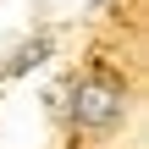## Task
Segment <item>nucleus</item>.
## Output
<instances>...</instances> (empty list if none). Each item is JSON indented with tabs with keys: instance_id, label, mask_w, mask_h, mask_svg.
Here are the masks:
<instances>
[{
	"instance_id": "f257e3e1",
	"label": "nucleus",
	"mask_w": 149,
	"mask_h": 149,
	"mask_svg": "<svg viewBox=\"0 0 149 149\" xmlns=\"http://www.w3.org/2000/svg\"><path fill=\"white\" fill-rule=\"evenodd\" d=\"M122 116H127V88L116 77H105V72L77 77V88H72V122L83 133H111V127H122Z\"/></svg>"
},
{
	"instance_id": "f03ea898",
	"label": "nucleus",
	"mask_w": 149,
	"mask_h": 149,
	"mask_svg": "<svg viewBox=\"0 0 149 149\" xmlns=\"http://www.w3.org/2000/svg\"><path fill=\"white\" fill-rule=\"evenodd\" d=\"M44 55H50V39H28V44H17V55L6 61V77H22V72H33Z\"/></svg>"
}]
</instances>
